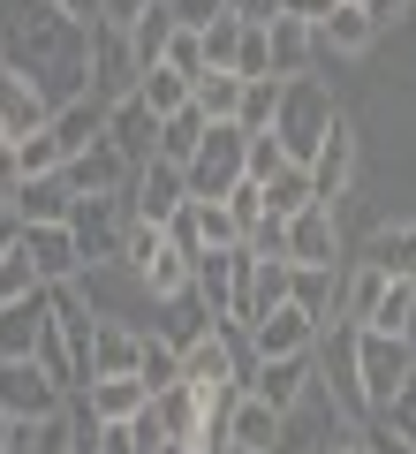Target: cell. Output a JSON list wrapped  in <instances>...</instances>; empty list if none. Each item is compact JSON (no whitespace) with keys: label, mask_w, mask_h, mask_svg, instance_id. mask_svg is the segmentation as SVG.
I'll return each instance as SVG.
<instances>
[{"label":"cell","mask_w":416,"mask_h":454,"mask_svg":"<svg viewBox=\"0 0 416 454\" xmlns=\"http://www.w3.org/2000/svg\"><path fill=\"white\" fill-rule=\"evenodd\" d=\"M227 16H242V23H272V16H280V0H227Z\"/></svg>","instance_id":"cell-48"},{"label":"cell","mask_w":416,"mask_h":454,"mask_svg":"<svg viewBox=\"0 0 416 454\" xmlns=\"http://www.w3.org/2000/svg\"><path fill=\"white\" fill-rule=\"evenodd\" d=\"M61 175H68V190H76V197H106V190H122L137 167H129L122 152L106 145V129H98L83 152H68V160H61Z\"/></svg>","instance_id":"cell-15"},{"label":"cell","mask_w":416,"mask_h":454,"mask_svg":"<svg viewBox=\"0 0 416 454\" xmlns=\"http://www.w3.org/2000/svg\"><path fill=\"white\" fill-rule=\"evenodd\" d=\"M272 114H280V76H242L235 121H242V129H272Z\"/></svg>","instance_id":"cell-38"},{"label":"cell","mask_w":416,"mask_h":454,"mask_svg":"<svg viewBox=\"0 0 416 454\" xmlns=\"http://www.w3.org/2000/svg\"><path fill=\"white\" fill-rule=\"evenodd\" d=\"M235 98H242V76H235V68H205L197 91H190V106L205 114V121H235Z\"/></svg>","instance_id":"cell-33"},{"label":"cell","mask_w":416,"mask_h":454,"mask_svg":"<svg viewBox=\"0 0 416 454\" xmlns=\"http://www.w3.org/2000/svg\"><path fill=\"white\" fill-rule=\"evenodd\" d=\"M167 68L190 76V91H197V76H205V46H197V31H182V23H175V38H167Z\"/></svg>","instance_id":"cell-40"},{"label":"cell","mask_w":416,"mask_h":454,"mask_svg":"<svg viewBox=\"0 0 416 454\" xmlns=\"http://www.w3.org/2000/svg\"><path fill=\"white\" fill-rule=\"evenodd\" d=\"M8 205H16V220H23V227H53V220H68V205H76V190H68V175L53 167V175H23Z\"/></svg>","instance_id":"cell-19"},{"label":"cell","mask_w":416,"mask_h":454,"mask_svg":"<svg viewBox=\"0 0 416 454\" xmlns=\"http://www.w3.org/2000/svg\"><path fill=\"white\" fill-rule=\"evenodd\" d=\"M242 280H250V243L197 250V258H190V295L205 303V318H235L242 325Z\"/></svg>","instance_id":"cell-5"},{"label":"cell","mask_w":416,"mask_h":454,"mask_svg":"<svg viewBox=\"0 0 416 454\" xmlns=\"http://www.w3.org/2000/svg\"><path fill=\"white\" fill-rule=\"evenodd\" d=\"M46 310H53V288L8 295V303H0V356H31V340H38V325H46Z\"/></svg>","instance_id":"cell-26"},{"label":"cell","mask_w":416,"mask_h":454,"mask_svg":"<svg viewBox=\"0 0 416 454\" xmlns=\"http://www.w3.org/2000/svg\"><path fill=\"white\" fill-rule=\"evenodd\" d=\"M356 8H364V16H371V23H379V31H386V23H401V16H409L416 0H356Z\"/></svg>","instance_id":"cell-47"},{"label":"cell","mask_w":416,"mask_h":454,"mask_svg":"<svg viewBox=\"0 0 416 454\" xmlns=\"http://www.w3.org/2000/svg\"><path fill=\"white\" fill-rule=\"evenodd\" d=\"M76 402L91 409L98 424H114V417H137V409L152 402V387H145V379H137V372H106V379H91V387H83Z\"/></svg>","instance_id":"cell-25"},{"label":"cell","mask_w":416,"mask_h":454,"mask_svg":"<svg viewBox=\"0 0 416 454\" xmlns=\"http://www.w3.org/2000/svg\"><path fill=\"white\" fill-rule=\"evenodd\" d=\"M68 447H76V417H68V409H53V417L16 424V447H8V454H68Z\"/></svg>","instance_id":"cell-31"},{"label":"cell","mask_w":416,"mask_h":454,"mask_svg":"<svg viewBox=\"0 0 416 454\" xmlns=\"http://www.w3.org/2000/svg\"><path fill=\"white\" fill-rule=\"evenodd\" d=\"M242 160H250V129L242 121H205L197 152L182 160V182H190V197H227L242 182Z\"/></svg>","instance_id":"cell-4"},{"label":"cell","mask_w":416,"mask_h":454,"mask_svg":"<svg viewBox=\"0 0 416 454\" xmlns=\"http://www.w3.org/2000/svg\"><path fill=\"white\" fill-rule=\"evenodd\" d=\"M122 38H129V53H137V68H160V61H167V38H175V16H167V0H152L137 23H122Z\"/></svg>","instance_id":"cell-29"},{"label":"cell","mask_w":416,"mask_h":454,"mask_svg":"<svg viewBox=\"0 0 416 454\" xmlns=\"http://www.w3.org/2000/svg\"><path fill=\"white\" fill-rule=\"evenodd\" d=\"M227 439H235V454H288V417H280L272 402H257V394H235Z\"/></svg>","instance_id":"cell-13"},{"label":"cell","mask_w":416,"mask_h":454,"mask_svg":"<svg viewBox=\"0 0 416 454\" xmlns=\"http://www.w3.org/2000/svg\"><path fill=\"white\" fill-rule=\"evenodd\" d=\"M0 145H16V137H8V129H0Z\"/></svg>","instance_id":"cell-58"},{"label":"cell","mask_w":416,"mask_h":454,"mask_svg":"<svg viewBox=\"0 0 416 454\" xmlns=\"http://www.w3.org/2000/svg\"><path fill=\"white\" fill-rule=\"evenodd\" d=\"M257 190H265V212H272V220H288V212L318 205V197H310V175H303L295 160H280V167H272L265 182H257Z\"/></svg>","instance_id":"cell-32"},{"label":"cell","mask_w":416,"mask_h":454,"mask_svg":"<svg viewBox=\"0 0 416 454\" xmlns=\"http://www.w3.org/2000/svg\"><path fill=\"white\" fill-rule=\"evenodd\" d=\"M137 53H129V38L114 31V23H91V53H83V91L98 98V106H114V98L137 91Z\"/></svg>","instance_id":"cell-7"},{"label":"cell","mask_w":416,"mask_h":454,"mask_svg":"<svg viewBox=\"0 0 416 454\" xmlns=\"http://www.w3.org/2000/svg\"><path fill=\"white\" fill-rule=\"evenodd\" d=\"M220 8H227V0H167V16H175L182 31H205V23L220 16Z\"/></svg>","instance_id":"cell-45"},{"label":"cell","mask_w":416,"mask_h":454,"mask_svg":"<svg viewBox=\"0 0 416 454\" xmlns=\"http://www.w3.org/2000/svg\"><path fill=\"white\" fill-rule=\"evenodd\" d=\"M197 137H205V114H197V106H182V114H167V121H160V145H152V160H190V152H197Z\"/></svg>","instance_id":"cell-37"},{"label":"cell","mask_w":416,"mask_h":454,"mask_svg":"<svg viewBox=\"0 0 416 454\" xmlns=\"http://www.w3.org/2000/svg\"><path fill=\"white\" fill-rule=\"evenodd\" d=\"M46 288V280L31 273V258H23V250H8V258H0V303H8V295H38Z\"/></svg>","instance_id":"cell-44"},{"label":"cell","mask_w":416,"mask_h":454,"mask_svg":"<svg viewBox=\"0 0 416 454\" xmlns=\"http://www.w3.org/2000/svg\"><path fill=\"white\" fill-rule=\"evenodd\" d=\"M137 379H145L152 394L175 387V379H182V348H175L167 333H145V340H137Z\"/></svg>","instance_id":"cell-34"},{"label":"cell","mask_w":416,"mask_h":454,"mask_svg":"<svg viewBox=\"0 0 416 454\" xmlns=\"http://www.w3.org/2000/svg\"><path fill=\"white\" fill-rule=\"evenodd\" d=\"M220 205H227V212H235V227H242V235H250V227H257V220H265V190H257V182H250V175H242V182H235V190H227V197H220Z\"/></svg>","instance_id":"cell-43"},{"label":"cell","mask_w":416,"mask_h":454,"mask_svg":"<svg viewBox=\"0 0 416 454\" xmlns=\"http://www.w3.org/2000/svg\"><path fill=\"white\" fill-rule=\"evenodd\" d=\"M0 68H8V38H0Z\"/></svg>","instance_id":"cell-57"},{"label":"cell","mask_w":416,"mask_h":454,"mask_svg":"<svg viewBox=\"0 0 416 454\" xmlns=\"http://www.w3.org/2000/svg\"><path fill=\"white\" fill-rule=\"evenodd\" d=\"M288 265H341L334 205H303V212H288Z\"/></svg>","instance_id":"cell-17"},{"label":"cell","mask_w":416,"mask_h":454,"mask_svg":"<svg viewBox=\"0 0 416 454\" xmlns=\"http://www.w3.org/2000/svg\"><path fill=\"white\" fill-rule=\"evenodd\" d=\"M265 53H272V76H310L318 68V31L303 16H272L265 23Z\"/></svg>","instance_id":"cell-20"},{"label":"cell","mask_w":416,"mask_h":454,"mask_svg":"<svg viewBox=\"0 0 416 454\" xmlns=\"http://www.w3.org/2000/svg\"><path fill=\"white\" fill-rule=\"evenodd\" d=\"M318 318H310V310H295V303H272L265 318L250 325V348L257 356H310V348H318Z\"/></svg>","instance_id":"cell-14"},{"label":"cell","mask_w":416,"mask_h":454,"mask_svg":"<svg viewBox=\"0 0 416 454\" xmlns=\"http://www.w3.org/2000/svg\"><path fill=\"white\" fill-rule=\"evenodd\" d=\"M235 76H272V53H265V23H242V46H235Z\"/></svg>","instance_id":"cell-41"},{"label":"cell","mask_w":416,"mask_h":454,"mask_svg":"<svg viewBox=\"0 0 416 454\" xmlns=\"http://www.w3.org/2000/svg\"><path fill=\"white\" fill-rule=\"evenodd\" d=\"M303 175H310V197H318V205H334V197L356 182V129H349V114H334V129L318 137V152L303 160Z\"/></svg>","instance_id":"cell-9"},{"label":"cell","mask_w":416,"mask_h":454,"mask_svg":"<svg viewBox=\"0 0 416 454\" xmlns=\"http://www.w3.org/2000/svg\"><path fill=\"white\" fill-rule=\"evenodd\" d=\"M349 372H356V402L386 409L394 387L416 372V356L401 348V333H371V325H356V333H349Z\"/></svg>","instance_id":"cell-3"},{"label":"cell","mask_w":416,"mask_h":454,"mask_svg":"<svg viewBox=\"0 0 416 454\" xmlns=\"http://www.w3.org/2000/svg\"><path fill=\"white\" fill-rule=\"evenodd\" d=\"M326 454H379V447H371V439H334Z\"/></svg>","instance_id":"cell-53"},{"label":"cell","mask_w":416,"mask_h":454,"mask_svg":"<svg viewBox=\"0 0 416 454\" xmlns=\"http://www.w3.org/2000/svg\"><path fill=\"white\" fill-rule=\"evenodd\" d=\"M205 402H212V387H190V379H175V387L152 394V417H160V432H167V439H182V447H190L197 424H205Z\"/></svg>","instance_id":"cell-23"},{"label":"cell","mask_w":416,"mask_h":454,"mask_svg":"<svg viewBox=\"0 0 416 454\" xmlns=\"http://www.w3.org/2000/svg\"><path fill=\"white\" fill-rule=\"evenodd\" d=\"M137 325H122V318H91V379H106V372H137ZM83 379V387H91Z\"/></svg>","instance_id":"cell-27"},{"label":"cell","mask_w":416,"mask_h":454,"mask_svg":"<svg viewBox=\"0 0 416 454\" xmlns=\"http://www.w3.org/2000/svg\"><path fill=\"white\" fill-rule=\"evenodd\" d=\"M401 348L416 356V303H409V318H401Z\"/></svg>","instance_id":"cell-54"},{"label":"cell","mask_w":416,"mask_h":454,"mask_svg":"<svg viewBox=\"0 0 416 454\" xmlns=\"http://www.w3.org/2000/svg\"><path fill=\"white\" fill-rule=\"evenodd\" d=\"M326 8H334V0H280V16H303V23H318Z\"/></svg>","instance_id":"cell-51"},{"label":"cell","mask_w":416,"mask_h":454,"mask_svg":"<svg viewBox=\"0 0 416 454\" xmlns=\"http://www.w3.org/2000/svg\"><path fill=\"white\" fill-rule=\"evenodd\" d=\"M137 98H145V106L167 121V114H182V106H190V76H175V68L160 61V68H145V76H137Z\"/></svg>","instance_id":"cell-35"},{"label":"cell","mask_w":416,"mask_h":454,"mask_svg":"<svg viewBox=\"0 0 416 454\" xmlns=\"http://www.w3.org/2000/svg\"><path fill=\"white\" fill-rule=\"evenodd\" d=\"M53 8H61V16H76V23H91V16H98V0H53Z\"/></svg>","instance_id":"cell-52"},{"label":"cell","mask_w":416,"mask_h":454,"mask_svg":"<svg viewBox=\"0 0 416 454\" xmlns=\"http://www.w3.org/2000/svg\"><path fill=\"white\" fill-rule=\"evenodd\" d=\"M23 243V220H16V205H0V258Z\"/></svg>","instance_id":"cell-50"},{"label":"cell","mask_w":416,"mask_h":454,"mask_svg":"<svg viewBox=\"0 0 416 454\" xmlns=\"http://www.w3.org/2000/svg\"><path fill=\"white\" fill-rule=\"evenodd\" d=\"M46 114H53V98L31 83V68H0V129L8 137H31V129H46Z\"/></svg>","instance_id":"cell-18"},{"label":"cell","mask_w":416,"mask_h":454,"mask_svg":"<svg viewBox=\"0 0 416 454\" xmlns=\"http://www.w3.org/2000/svg\"><path fill=\"white\" fill-rule=\"evenodd\" d=\"M23 258H31V273L46 280V288H76V273H83V250H76V235H68V220H53V227H23Z\"/></svg>","instance_id":"cell-10"},{"label":"cell","mask_w":416,"mask_h":454,"mask_svg":"<svg viewBox=\"0 0 416 454\" xmlns=\"http://www.w3.org/2000/svg\"><path fill=\"white\" fill-rule=\"evenodd\" d=\"M197 46H205V68H235V46H242V16H212L205 31H197Z\"/></svg>","instance_id":"cell-39"},{"label":"cell","mask_w":416,"mask_h":454,"mask_svg":"<svg viewBox=\"0 0 416 454\" xmlns=\"http://www.w3.org/2000/svg\"><path fill=\"white\" fill-rule=\"evenodd\" d=\"M310 31H318V53H341V61H356V53H371L379 23H371L364 8H356V0H334V8H326V16L310 23Z\"/></svg>","instance_id":"cell-21"},{"label":"cell","mask_w":416,"mask_h":454,"mask_svg":"<svg viewBox=\"0 0 416 454\" xmlns=\"http://www.w3.org/2000/svg\"><path fill=\"white\" fill-rule=\"evenodd\" d=\"M288 303L318 318V333L341 318V265H288Z\"/></svg>","instance_id":"cell-22"},{"label":"cell","mask_w":416,"mask_h":454,"mask_svg":"<svg viewBox=\"0 0 416 454\" xmlns=\"http://www.w3.org/2000/svg\"><path fill=\"white\" fill-rule=\"evenodd\" d=\"M8 447H16V417H0V454H8Z\"/></svg>","instance_id":"cell-55"},{"label":"cell","mask_w":416,"mask_h":454,"mask_svg":"<svg viewBox=\"0 0 416 454\" xmlns=\"http://www.w3.org/2000/svg\"><path fill=\"white\" fill-rule=\"evenodd\" d=\"M145 8H152V0H98V16H91V23H114V31H122V23H137Z\"/></svg>","instance_id":"cell-46"},{"label":"cell","mask_w":416,"mask_h":454,"mask_svg":"<svg viewBox=\"0 0 416 454\" xmlns=\"http://www.w3.org/2000/svg\"><path fill=\"white\" fill-rule=\"evenodd\" d=\"M122 197H129V220H167V212L190 197V182H182L175 160H145L137 175L122 182Z\"/></svg>","instance_id":"cell-12"},{"label":"cell","mask_w":416,"mask_h":454,"mask_svg":"<svg viewBox=\"0 0 416 454\" xmlns=\"http://www.w3.org/2000/svg\"><path fill=\"white\" fill-rule=\"evenodd\" d=\"M16 160H23V175H53L61 167V145L46 129H31V137H16Z\"/></svg>","instance_id":"cell-42"},{"label":"cell","mask_w":416,"mask_h":454,"mask_svg":"<svg viewBox=\"0 0 416 454\" xmlns=\"http://www.w3.org/2000/svg\"><path fill=\"white\" fill-rule=\"evenodd\" d=\"M379 295H386V273L356 258V273H341V318H334V325H371Z\"/></svg>","instance_id":"cell-30"},{"label":"cell","mask_w":416,"mask_h":454,"mask_svg":"<svg viewBox=\"0 0 416 454\" xmlns=\"http://www.w3.org/2000/svg\"><path fill=\"white\" fill-rule=\"evenodd\" d=\"M122 273L137 280L152 303H175V295H190V250L167 243L160 220H129V235H122Z\"/></svg>","instance_id":"cell-1"},{"label":"cell","mask_w":416,"mask_h":454,"mask_svg":"<svg viewBox=\"0 0 416 454\" xmlns=\"http://www.w3.org/2000/svg\"><path fill=\"white\" fill-rule=\"evenodd\" d=\"M364 265H379L386 280H409L416 273V220H386L364 243Z\"/></svg>","instance_id":"cell-28"},{"label":"cell","mask_w":416,"mask_h":454,"mask_svg":"<svg viewBox=\"0 0 416 454\" xmlns=\"http://www.w3.org/2000/svg\"><path fill=\"white\" fill-rule=\"evenodd\" d=\"M68 235H76L83 265H122L129 197H122V190H106V197H76V205H68Z\"/></svg>","instance_id":"cell-6"},{"label":"cell","mask_w":416,"mask_h":454,"mask_svg":"<svg viewBox=\"0 0 416 454\" xmlns=\"http://www.w3.org/2000/svg\"><path fill=\"white\" fill-rule=\"evenodd\" d=\"M190 212H197V250H235L242 243L235 212H227L220 197H190Z\"/></svg>","instance_id":"cell-36"},{"label":"cell","mask_w":416,"mask_h":454,"mask_svg":"<svg viewBox=\"0 0 416 454\" xmlns=\"http://www.w3.org/2000/svg\"><path fill=\"white\" fill-rule=\"evenodd\" d=\"M98 129H106V106H98L91 91H76V98H61V106L46 114V137H53V145H61V160H68V152H83V145H91Z\"/></svg>","instance_id":"cell-24"},{"label":"cell","mask_w":416,"mask_h":454,"mask_svg":"<svg viewBox=\"0 0 416 454\" xmlns=\"http://www.w3.org/2000/svg\"><path fill=\"white\" fill-rule=\"evenodd\" d=\"M409 280H416V273H409Z\"/></svg>","instance_id":"cell-59"},{"label":"cell","mask_w":416,"mask_h":454,"mask_svg":"<svg viewBox=\"0 0 416 454\" xmlns=\"http://www.w3.org/2000/svg\"><path fill=\"white\" fill-rule=\"evenodd\" d=\"M16 182H23V160H16V145H0V205L16 197Z\"/></svg>","instance_id":"cell-49"},{"label":"cell","mask_w":416,"mask_h":454,"mask_svg":"<svg viewBox=\"0 0 416 454\" xmlns=\"http://www.w3.org/2000/svg\"><path fill=\"white\" fill-rule=\"evenodd\" d=\"M106 145L122 152L129 167H145V160H152V145H160V114H152L137 91L114 98V106H106Z\"/></svg>","instance_id":"cell-16"},{"label":"cell","mask_w":416,"mask_h":454,"mask_svg":"<svg viewBox=\"0 0 416 454\" xmlns=\"http://www.w3.org/2000/svg\"><path fill=\"white\" fill-rule=\"evenodd\" d=\"M334 91H326L318 76H280V114H272V145L288 152L295 167L310 160V152H318V137L334 129Z\"/></svg>","instance_id":"cell-2"},{"label":"cell","mask_w":416,"mask_h":454,"mask_svg":"<svg viewBox=\"0 0 416 454\" xmlns=\"http://www.w3.org/2000/svg\"><path fill=\"white\" fill-rule=\"evenodd\" d=\"M53 409H68V394L53 387L31 356H0V417L31 424V417H53Z\"/></svg>","instance_id":"cell-8"},{"label":"cell","mask_w":416,"mask_h":454,"mask_svg":"<svg viewBox=\"0 0 416 454\" xmlns=\"http://www.w3.org/2000/svg\"><path fill=\"white\" fill-rule=\"evenodd\" d=\"M152 454H190V447H182V439H160V447H152Z\"/></svg>","instance_id":"cell-56"},{"label":"cell","mask_w":416,"mask_h":454,"mask_svg":"<svg viewBox=\"0 0 416 454\" xmlns=\"http://www.w3.org/2000/svg\"><path fill=\"white\" fill-rule=\"evenodd\" d=\"M310 372H318V348H310V356H257L250 379H242V394H257V402H272L280 417H288V409L310 394Z\"/></svg>","instance_id":"cell-11"}]
</instances>
